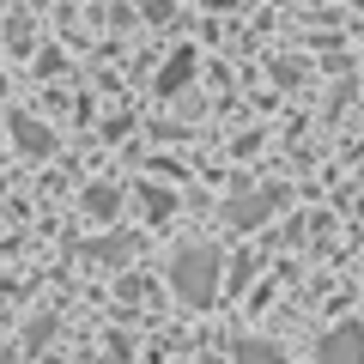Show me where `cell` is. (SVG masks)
I'll return each instance as SVG.
<instances>
[{
    "instance_id": "obj_1",
    "label": "cell",
    "mask_w": 364,
    "mask_h": 364,
    "mask_svg": "<svg viewBox=\"0 0 364 364\" xmlns=\"http://www.w3.org/2000/svg\"><path fill=\"white\" fill-rule=\"evenodd\" d=\"M170 286H176V298L188 304V310H207L213 298H219L225 286V255L219 243H176V255H170Z\"/></svg>"
},
{
    "instance_id": "obj_2",
    "label": "cell",
    "mask_w": 364,
    "mask_h": 364,
    "mask_svg": "<svg viewBox=\"0 0 364 364\" xmlns=\"http://www.w3.org/2000/svg\"><path fill=\"white\" fill-rule=\"evenodd\" d=\"M316 364H364V322H340L316 340Z\"/></svg>"
},
{
    "instance_id": "obj_3",
    "label": "cell",
    "mask_w": 364,
    "mask_h": 364,
    "mask_svg": "<svg viewBox=\"0 0 364 364\" xmlns=\"http://www.w3.org/2000/svg\"><path fill=\"white\" fill-rule=\"evenodd\" d=\"M279 200H286V195H279V188H261V195H237L231 207H225V219H231L237 231H255V225L267 219V213L279 207Z\"/></svg>"
},
{
    "instance_id": "obj_4",
    "label": "cell",
    "mask_w": 364,
    "mask_h": 364,
    "mask_svg": "<svg viewBox=\"0 0 364 364\" xmlns=\"http://www.w3.org/2000/svg\"><path fill=\"white\" fill-rule=\"evenodd\" d=\"M6 122H13V140H18V146H25V152H31V158H43V152H55V134H49V128H43V122H37V116H6Z\"/></svg>"
},
{
    "instance_id": "obj_5",
    "label": "cell",
    "mask_w": 364,
    "mask_h": 364,
    "mask_svg": "<svg viewBox=\"0 0 364 364\" xmlns=\"http://www.w3.org/2000/svg\"><path fill=\"white\" fill-rule=\"evenodd\" d=\"M188 79H195V49H176V55L164 61V73H158V91H164V97H176Z\"/></svg>"
},
{
    "instance_id": "obj_6",
    "label": "cell",
    "mask_w": 364,
    "mask_h": 364,
    "mask_svg": "<svg viewBox=\"0 0 364 364\" xmlns=\"http://www.w3.org/2000/svg\"><path fill=\"white\" fill-rule=\"evenodd\" d=\"M237 364H286V352L273 346V340H243L237 346Z\"/></svg>"
},
{
    "instance_id": "obj_7",
    "label": "cell",
    "mask_w": 364,
    "mask_h": 364,
    "mask_svg": "<svg viewBox=\"0 0 364 364\" xmlns=\"http://www.w3.org/2000/svg\"><path fill=\"white\" fill-rule=\"evenodd\" d=\"M116 207H122L116 188H85V213L91 219H116Z\"/></svg>"
},
{
    "instance_id": "obj_8",
    "label": "cell",
    "mask_w": 364,
    "mask_h": 364,
    "mask_svg": "<svg viewBox=\"0 0 364 364\" xmlns=\"http://www.w3.org/2000/svg\"><path fill=\"white\" fill-rule=\"evenodd\" d=\"M91 255H97V261H109V267H116V261H128V255H134V237H109V243H97V249H91Z\"/></svg>"
},
{
    "instance_id": "obj_9",
    "label": "cell",
    "mask_w": 364,
    "mask_h": 364,
    "mask_svg": "<svg viewBox=\"0 0 364 364\" xmlns=\"http://www.w3.org/2000/svg\"><path fill=\"white\" fill-rule=\"evenodd\" d=\"M140 207H146V213H152V219H164V213H170V207H176V200H170V195H164V188H152V182H146V188H140Z\"/></svg>"
},
{
    "instance_id": "obj_10",
    "label": "cell",
    "mask_w": 364,
    "mask_h": 364,
    "mask_svg": "<svg viewBox=\"0 0 364 364\" xmlns=\"http://www.w3.org/2000/svg\"><path fill=\"white\" fill-rule=\"evenodd\" d=\"M49 334H55V316H37V322L25 328V346H43V340H49Z\"/></svg>"
},
{
    "instance_id": "obj_11",
    "label": "cell",
    "mask_w": 364,
    "mask_h": 364,
    "mask_svg": "<svg viewBox=\"0 0 364 364\" xmlns=\"http://www.w3.org/2000/svg\"><path fill=\"white\" fill-rule=\"evenodd\" d=\"M0 364H18V352H13V346H0Z\"/></svg>"
}]
</instances>
